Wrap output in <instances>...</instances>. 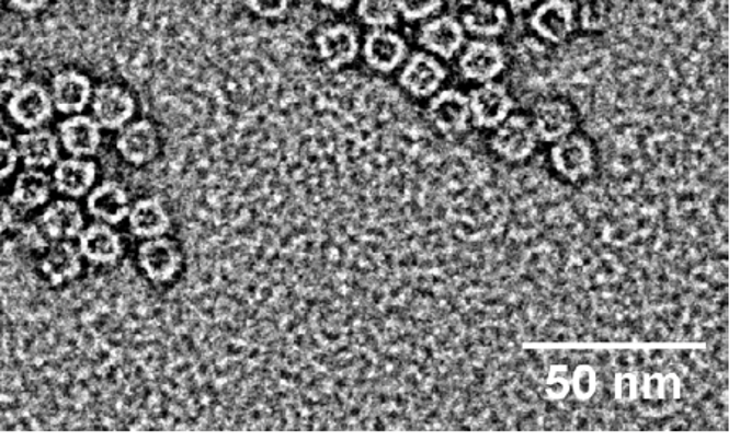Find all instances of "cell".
Returning a JSON list of instances; mask_svg holds the SVG:
<instances>
[{
    "label": "cell",
    "mask_w": 740,
    "mask_h": 441,
    "mask_svg": "<svg viewBox=\"0 0 740 441\" xmlns=\"http://www.w3.org/2000/svg\"><path fill=\"white\" fill-rule=\"evenodd\" d=\"M9 116L23 129H39L53 117L54 104L49 91L30 82L10 94L7 104Z\"/></svg>",
    "instance_id": "cell-1"
},
{
    "label": "cell",
    "mask_w": 740,
    "mask_h": 441,
    "mask_svg": "<svg viewBox=\"0 0 740 441\" xmlns=\"http://www.w3.org/2000/svg\"><path fill=\"white\" fill-rule=\"evenodd\" d=\"M138 265L150 281L163 285L178 275L182 265L179 245L168 237L147 239L138 247Z\"/></svg>",
    "instance_id": "cell-2"
},
{
    "label": "cell",
    "mask_w": 740,
    "mask_h": 441,
    "mask_svg": "<svg viewBox=\"0 0 740 441\" xmlns=\"http://www.w3.org/2000/svg\"><path fill=\"white\" fill-rule=\"evenodd\" d=\"M496 129L491 144L503 160L516 163L526 160L535 151L537 137L528 117L509 116Z\"/></svg>",
    "instance_id": "cell-3"
},
{
    "label": "cell",
    "mask_w": 740,
    "mask_h": 441,
    "mask_svg": "<svg viewBox=\"0 0 740 441\" xmlns=\"http://www.w3.org/2000/svg\"><path fill=\"white\" fill-rule=\"evenodd\" d=\"M93 119L101 129L121 130L135 114V101L128 91L116 85H103L91 96Z\"/></svg>",
    "instance_id": "cell-4"
},
{
    "label": "cell",
    "mask_w": 740,
    "mask_h": 441,
    "mask_svg": "<svg viewBox=\"0 0 740 441\" xmlns=\"http://www.w3.org/2000/svg\"><path fill=\"white\" fill-rule=\"evenodd\" d=\"M550 160L557 173L562 174L570 182H578L593 173V147L590 140L580 135L570 134L562 140L556 141L550 151Z\"/></svg>",
    "instance_id": "cell-5"
},
{
    "label": "cell",
    "mask_w": 740,
    "mask_h": 441,
    "mask_svg": "<svg viewBox=\"0 0 740 441\" xmlns=\"http://www.w3.org/2000/svg\"><path fill=\"white\" fill-rule=\"evenodd\" d=\"M469 113L476 127L496 129L513 109V101L499 83L488 82L471 91L468 96Z\"/></svg>",
    "instance_id": "cell-6"
},
{
    "label": "cell",
    "mask_w": 740,
    "mask_h": 441,
    "mask_svg": "<svg viewBox=\"0 0 740 441\" xmlns=\"http://www.w3.org/2000/svg\"><path fill=\"white\" fill-rule=\"evenodd\" d=\"M530 23L540 38L563 43L576 32V5L570 0H546L537 7Z\"/></svg>",
    "instance_id": "cell-7"
},
{
    "label": "cell",
    "mask_w": 740,
    "mask_h": 441,
    "mask_svg": "<svg viewBox=\"0 0 740 441\" xmlns=\"http://www.w3.org/2000/svg\"><path fill=\"white\" fill-rule=\"evenodd\" d=\"M505 67V54L493 42L476 39L468 43L459 57V70L463 77L473 82H492Z\"/></svg>",
    "instance_id": "cell-8"
},
{
    "label": "cell",
    "mask_w": 740,
    "mask_h": 441,
    "mask_svg": "<svg viewBox=\"0 0 740 441\" xmlns=\"http://www.w3.org/2000/svg\"><path fill=\"white\" fill-rule=\"evenodd\" d=\"M447 79V72L431 54L415 53L408 60L400 76V85L415 97H429L437 93Z\"/></svg>",
    "instance_id": "cell-9"
},
{
    "label": "cell",
    "mask_w": 740,
    "mask_h": 441,
    "mask_svg": "<svg viewBox=\"0 0 740 441\" xmlns=\"http://www.w3.org/2000/svg\"><path fill=\"white\" fill-rule=\"evenodd\" d=\"M429 119L444 134H462L468 129V96L456 90H444L435 94L429 104Z\"/></svg>",
    "instance_id": "cell-10"
},
{
    "label": "cell",
    "mask_w": 740,
    "mask_h": 441,
    "mask_svg": "<svg viewBox=\"0 0 740 441\" xmlns=\"http://www.w3.org/2000/svg\"><path fill=\"white\" fill-rule=\"evenodd\" d=\"M408 56V46L397 33L387 28L371 32L364 42V59L378 72H394Z\"/></svg>",
    "instance_id": "cell-11"
},
{
    "label": "cell",
    "mask_w": 740,
    "mask_h": 441,
    "mask_svg": "<svg viewBox=\"0 0 740 441\" xmlns=\"http://www.w3.org/2000/svg\"><path fill=\"white\" fill-rule=\"evenodd\" d=\"M79 251L93 265H113L123 255L119 234L106 222H94L79 234Z\"/></svg>",
    "instance_id": "cell-12"
},
{
    "label": "cell",
    "mask_w": 740,
    "mask_h": 441,
    "mask_svg": "<svg viewBox=\"0 0 740 441\" xmlns=\"http://www.w3.org/2000/svg\"><path fill=\"white\" fill-rule=\"evenodd\" d=\"M419 43L442 59L451 60L465 45V28L455 16L444 15L429 20L421 26Z\"/></svg>",
    "instance_id": "cell-13"
},
{
    "label": "cell",
    "mask_w": 740,
    "mask_h": 441,
    "mask_svg": "<svg viewBox=\"0 0 740 441\" xmlns=\"http://www.w3.org/2000/svg\"><path fill=\"white\" fill-rule=\"evenodd\" d=\"M39 231L47 241H72L83 231V213L76 201L57 200L39 218Z\"/></svg>",
    "instance_id": "cell-14"
},
{
    "label": "cell",
    "mask_w": 740,
    "mask_h": 441,
    "mask_svg": "<svg viewBox=\"0 0 740 441\" xmlns=\"http://www.w3.org/2000/svg\"><path fill=\"white\" fill-rule=\"evenodd\" d=\"M87 208L94 220L116 225L128 217L130 201L123 185L106 181L88 194Z\"/></svg>",
    "instance_id": "cell-15"
},
{
    "label": "cell",
    "mask_w": 740,
    "mask_h": 441,
    "mask_svg": "<svg viewBox=\"0 0 740 441\" xmlns=\"http://www.w3.org/2000/svg\"><path fill=\"white\" fill-rule=\"evenodd\" d=\"M91 96H93V86L83 73L69 70V72L54 77L50 97H53L54 107L59 113L72 114V116L82 113L90 104Z\"/></svg>",
    "instance_id": "cell-16"
},
{
    "label": "cell",
    "mask_w": 740,
    "mask_h": 441,
    "mask_svg": "<svg viewBox=\"0 0 740 441\" xmlns=\"http://www.w3.org/2000/svg\"><path fill=\"white\" fill-rule=\"evenodd\" d=\"M117 150L127 163L141 166L150 163L158 153V135L148 120H137L121 129Z\"/></svg>",
    "instance_id": "cell-17"
},
{
    "label": "cell",
    "mask_w": 740,
    "mask_h": 441,
    "mask_svg": "<svg viewBox=\"0 0 740 441\" xmlns=\"http://www.w3.org/2000/svg\"><path fill=\"white\" fill-rule=\"evenodd\" d=\"M536 137L547 143H556L576 127V114L569 104L559 100L543 101L537 104L533 120Z\"/></svg>",
    "instance_id": "cell-18"
},
{
    "label": "cell",
    "mask_w": 740,
    "mask_h": 441,
    "mask_svg": "<svg viewBox=\"0 0 740 441\" xmlns=\"http://www.w3.org/2000/svg\"><path fill=\"white\" fill-rule=\"evenodd\" d=\"M59 140L72 156H93L101 144V127L91 117L76 114L60 123Z\"/></svg>",
    "instance_id": "cell-19"
},
{
    "label": "cell",
    "mask_w": 740,
    "mask_h": 441,
    "mask_svg": "<svg viewBox=\"0 0 740 441\" xmlns=\"http://www.w3.org/2000/svg\"><path fill=\"white\" fill-rule=\"evenodd\" d=\"M320 57L331 69H340L356 59L360 53V38L356 30L348 25H334L323 30L317 36Z\"/></svg>",
    "instance_id": "cell-20"
},
{
    "label": "cell",
    "mask_w": 740,
    "mask_h": 441,
    "mask_svg": "<svg viewBox=\"0 0 740 441\" xmlns=\"http://www.w3.org/2000/svg\"><path fill=\"white\" fill-rule=\"evenodd\" d=\"M96 181V164L82 158H67L59 161L54 170V187L70 198L90 194Z\"/></svg>",
    "instance_id": "cell-21"
},
{
    "label": "cell",
    "mask_w": 740,
    "mask_h": 441,
    "mask_svg": "<svg viewBox=\"0 0 740 441\" xmlns=\"http://www.w3.org/2000/svg\"><path fill=\"white\" fill-rule=\"evenodd\" d=\"M16 151L29 170H44L59 160V140L49 130L32 129L20 135Z\"/></svg>",
    "instance_id": "cell-22"
},
{
    "label": "cell",
    "mask_w": 740,
    "mask_h": 441,
    "mask_svg": "<svg viewBox=\"0 0 740 441\" xmlns=\"http://www.w3.org/2000/svg\"><path fill=\"white\" fill-rule=\"evenodd\" d=\"M127 220L130 231L137 237L145 239V241L147 239L163 237L169 228H171L169 214L166 213L164 207L158 198L138 200L134 207H130Z\"/></svg>",
    "instance_id": "cell-23"
},
{
    "label": "cell",
    "mask_w": 740,
    "mask_h": 441,
    "mask_svg": "<svg viewBox=\"0 0 740 441\" xmlns=\"http://www.w3.org/2000/svg\"><path fill=\"white\" fill-rule=\"evenodd\" d=\"M42 269L53 285H62L82 271V254L70 241L53 242L43 258Z\"/></svg>",
    "instance_id": "cell-24"
},
{
    "label": "cell",
    "mask_w": 740,
    "mask_h": 441,
    "mask_svg": "<svg viewBox=\"0 0 740 441\" xmlns=\"http://www.w3.org/2000/svg\"><path fill=\"white\" fill-rule=\"evenodd\" d=\"M509 16L506 10L497 3L478 0L463 13L462 25L465 32L481 38H493L506 28Z\"/></svg>",
    "instance_id": "cell-25"
},
{
    "label": "cell",
    "mask_w": 740,
    "mask_h": 441,
    "mask_svg": "<svg viewBox=\"0 0 740 441\" xmlns=\"http://www.w3.org/2000/svg\"><path fill=\"white\" fill-rule=\"evenodd\" d=\"M50 188L53 182L47 174L39 170H26L16 177L10 201L23 210H35L49 200Z\"/></svg>",
    "instance_id": "cell-26"
},
{
    "label": "cell",
    "mask_w": 740,
    "mask_h": 441,
    "mask_svg": "<svg viewBox=\"0 0 740 441\" xmlns=\"http://www.w3.org/2000/svg\"><path fill=\"white\" fill-rule=\"evenodd\" d=\"M357 15L374 30L397 25L398 13L395 0H360Z\"/></svg>",
    "instance_id": "cell-27"
},
{
    "label": "cell",
    "mask_w": 740,
    "mask_h": 441,
    "mask_svg": "<svg viewBox=\"0 0 740 441\" xmlns=\"http://www.w3.org/2000/svg\"><path fill=\"white\" fill-rule=\"evenodd\" d=\"M23 85V67L16 53L0 49V100Z\"/></svg>",
    "instance_id": "cell-28"
},
{
    "label": "cell",
    "mask_w": 740,
    "mask_h": 441,
    "mask_svg": "<svg viewBox=\"0 0 740 441\" xmlns=\"http://www.w3.org/2000/svg\"><path fill=\"white\" fill-rule=\"evenodd\" d=\"M641 393L647 401L679 399L681 397V380L678 375H647Z\"/></svg>",
    "instance_id": "cell-29"
},
{
    "label": "cell",
    "mask_w": 740,
    "mask_h": 441,
    "mask_svg": "<svg viewBox=\"0 0 740 441\" xmlns=\"http://www.w3.org/2000/svg\"><path fill=\"white\" fill-rule=\"evenodd\" d=\"M570 390L578 401H590L597 390V373L593 367L588 363H581L573 370L570 379Z\"/></svg>",
    "instance_id": "cell-30"
},
{
    "label": "cell",
    "mask_w": 740,
    "mask_h": 441,
    "mask_svg": "<svg viewBox=\"0 0 740 441\" xmlns=\"http://www.w3.org/2000/svg\"><path fill=\"white\" fill-rule=\"evenodd\" d=\"M444 0H395L398 13L408 22H418L437 13Z\"/></svg>",
    "instance_id": "cell-31"
},
{
    "label": "cell",
    "mask_w": 740,
    "mask_h": 441,
    "mask_svg": "<svg viewBox=\"0 0 740 441\" xmlns=\"http://www.w3.org/2000/svg\"><path fill=\"white\" fill-rule=\"evenodd\" d=\"M567 365H554L546 382L549 399H563L570 393V380L567 379Z\"/></svg>",
    "instance_id": "cell-32"
},
{
    "label": "cell",
    "mask_w": 740,
    "mask_h": 441,
    "mask_svg": "<svg viewBox=\"0 0 740 441\" xmlns=\"http://www.w3.org/2000/svg\"><path fill=\"white\" fill-rule=\"evenodd\" d=\"M614 393L618 403H634L638 397V376L635 373H618L614 380Z\"/></svg>",
    "instance_id": "cell-33"
},
{
    "label": "cell",
    "mask_w": 740,
    "mask_h": 441,
    "mask_svg": "<svg viewBox=\"0 0 740 441\" xmlns=\"http://www.w3.org/2000/svg\"><path fill=\"white\" fill-rule=\"evenodd\" d=\"M291 0H247V5L263 19H278L288 10Z\"/></svg>",
    "instance_id": "cell-34"
},
{
    "label": "cell",
    "mask_w": 740,
    "mask_h": 441,
    "mask_svg": "<svg viewBox=\"0 0 740 441\" xmlns=\"http://www.w3.org/2000/svg\"><path fill=\"white\" fill-rule=\"evenodd\" d=\"M19 160L16 148L5 138H0V181L9 177L16 170Z\"/></svg>",
    "instance_id": "cell-35"
},
{
    "label": "cell",
    "mask_w": 740,
    "mask_h": 441,
    "mask_svg": "<svg viewBox=\"0 0 740 441\" xmlns=\"http://www.w3.org/2000/svg\"><path fill=\"white\" fill-rule=\"evenodd\" d=\"M13 211L12 207L5 200L0 198V232L7 231L12 224Z\"/></svg>",
    "instance_id": "cell-36"
},
{
    "label": "cell",
    "mask_w": 740,
    "mask_h": 441,
    "mask_svg": "<svg viewBox=\"0 0 740 441\" xmlns=\"http://www.w3.org/2000/svg\"><path fill=\"white\" fill-rule=\"evenodd\" d=\"M47 0H12V5L22 12H36L46 5Z\"/></svg>",
    "instance_id": "cell-37"
},
{
    "label": "cell",
    "mask_w": 740,
    "mask_h": 441,
    "mask_svg": "<svg viewBox=\"0 0 740 441\" xmlns=\"http://www.w3.org/2000/svg\"><path fill=\"white\" fill-rule=\"evenodd\" d=\"M537 2H539V0H506L510 9L516 13L525 12V10L532 9V7L536 5Z\"/></svg>",
    "instance_id": "cell-38"
},
{
    "label": "cell",
    "mask_w": 740,
    "mask_h": 441,
    "mask_svg": "<svg viewBox=\"0 0 740 441\" xmlns=\"http://www.w3.org/2000/svg\"><path fill=\"white\" fill-rule=\"evenodd\" d=\"M320 2H322L323 5L330 7V9L344 10L348 9L354 0H320Z\"/></svg>",
    "instance_id": "cell-39"
},
{
    "label": "cell",
    "mask_w": 740,
    "mask_h": 441,
    "mask_svg": "<svg viewBox=\"0 0 740 441\" xmlns=\"http://www.w3.org/2000/svg\"><path fill=\"white\" fill-rule=\"evenodd\" d=\"M0 2H2V0H0Z\"/></svg>",
    "instance_id": "cell-40"
}]
</instances>
